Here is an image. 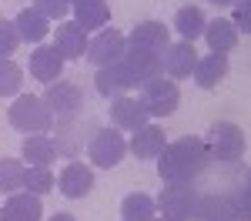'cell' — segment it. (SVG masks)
<instances>
[{
  "label": "cell",
  "mask_w": 251,
  "mask_h": 221,
  "mask_svg": "<svg viewBox=\"0 0 251 221\" xmlns=\"http://www.w3.org/2000/svg\"><path fill=\"white\" fill-rule=\"evenodd\" d=\"M60 71H64V57H60L54 47H37L30 54V74L44 84H54L60 80Z\"/></svg>",
  "instance_id": "20"
},
{
  "label": "cell",
  "mask_w": 251,
  "mask_h": 221,
  "mask_svg": "<svg viewBox=\"0 0 251 221\" xmlns=\"http://www.w3.org/2000/svg\"><path fill=\"white\" fill-rule=\"evenodd\" d=\"M7 118H10V127L20 134H47L54 127V114L47 111L44 98H34V94H20L10 104Z\"/></svg>",
  "instance_id": "2"
},
{
  "label": "cell",
  "mask_w": 251,
  "mask_h": 221,
  "mask_svg": "<svg viewBox=\"0 0 251 221\" xmlns=\"http://www.w3.org/2000/svg\"><path fill=\"white\" fill-rule=\"evenodd\" d=\"M40 215H44L40 195L14 191V195H7V204L0 211V221H40Z\"/></svg>",
  "instance_id": "12"
},
{
  "label": "cell",
  "mask_w": 251,
  "mask_h": 221,
  "mask_svg": "<svg viewBox=\"0 0 251 221\" xmlns=\"http://www.w3.org/2000/svg\"><path fill=\"white\" fill-rule=\"evenodd\" d=\"M24 188V164L17 158H0V195H14Z\"/></svg>",
  "instance_id": "27"
},
{
  "label": "cell",
  "mask_w": 251,
  "mask_h": 221,
  "mask_svg": "<svg viewBox=\"0 0 251 221\" xmlns=\"http://www.w3.org/2000/svg\"><path fill=\"white\" fill-rule=\"evenodd\" d=\"M60 195L71 201H80L87 198V191L94 188V174H91V168L87 164H77V161H71L64 171H60Z\"/></svg>",
  "instance_id": "14"
},
{
  "label": "cell",
  "mask_w": 251,
  "mask_h": 221,
  "mask_svg": "<svg viewBox=\"0 0 251 221\" xmlns=\"http://www.w3.org/2000/svg\"><path fill=\"white\" fill-rule=\"evenodd\" d=\"M194 221H241L231 211L228 198H214V195H198V208H194Z\"/></svg>",
  "instance_id": "23"
},
{
  "label": "cell",
  "mask_w": 251,
  "mask_h": 221,
  "mask_svg": "<svg viewBox=\"0 0 251 221\" xmlns=\"http://www.w3.org/2000/svg\"><path fill=\"white\" fill-rule=\"evenodd\" d=\"M121 221H154V198H148V195H127V198L121 201Z\"/></svg>",
  "instance_id": "26"
},
{
  "label": "cell",
  "mask_w": 251,
  "mask_h": 221,
  "mask_svg": "<svg viewBox=\"0 0 251 221\" xmlns=\"http://www.w3.org/2000/svg\"><path fill=\"white\" fill-rule=\"evenodd\" d=\"M87 30L80 27L77 20H71V24H60L57 30V40H54V50H57L64 60H80L87 54Z\"/></svg>",
  "instance_id": "13"
},
{
  "label": "cell",
  "mask_w": 251,
  "mask_h": 221,
  "mask_svg": "<svg viewBox=\"0 0 251 221\" xmlns=\"http://www.w3.org/2000/svg\"><path fill=\"white\" fill-rule=\"evenodd\" d=\"M198 64V54L188 40H177V44H168L164 57H161V71L168 74V80H184L194 71Z\"/></svg>",
  "instance_id": "10"
},
{
  "label": "cell",
  "mask_w": 251,
  "mask_h": 221,
  "mask_svg": "<svg viewBox=\"0 0 251 221\" xmlns=\"http://www.w3.org/2000/svg\"><path fill=\"white\" fill-rule=\"evenodd\" d=\"M94 84H97V94H100V98H124V94H127V91L134 87L121 60L107 64V67H97Z\"/></svg>",
  "instance_id": "16"
},
{
  "label": "cell",
  "mask_w": 251,
  "mask_h": 221,
  "mask_svg": "<svg viewBox=\"0 0 251 221\" xmlns=\"http://www.w3.org/2000/svg\"><path fill=\"white\" fill-rule=\"evenodd\" d=\"M161 221H168V218H161Z\"/></svg>",
  "instance_id": "36"
},
{
  "label": "cell",
  "mask_w": 251,
  "mask_h": 221,
  "mask_svg": "<svg viewBox=\"0 0 251 221\" xmlns=\"http://www.w3.org/2000/svg\"><path fill=\"white\" fill-rule=\"evenodd\" d=\"M44 104H47V111L54 114V124H67V121H74L80 114V107H84V94H80L77 84H71V80H54V84H47V94H44Z\"/></svg>",
  "instance_id": "6"
},
{
  "label": "cell",
  "mask_w": 251,
  "mask_h": 221,
  "mask_svg": "<svg viewBox=\"0 0 251 221\" xmlns=\"http://www.w3.org/2000/svg\"><path fill=\"white\" fill-rule=\"evenodd\" d=\"M208 154L211 161H221V164H234V161L245 158V151H248V138H245V131L231 124V121H214L211 127H208Z\"/></svg>",
  "instance_id": "3"
},
{
  "label": "cell",
  "mask_w": 251,
  "mask_h": 221,
  "mask_svg": "<svg viewBox=\"0 0 251 221\" xmlns=\"http://www.w3.org/2000/svg\"><path fill=\"white\" fill-rule=\"evenodd\" d=\"M24 84V71L20 64H14L10 57H0V98H14Z\"/></svg>",
  "instance_id": "28"
},
{
  "label": "cell",
  "mask_w": 251,
  "mask_h": 221,
  "mask_svg": "<svg viewBox=\"0 0 251 221\" xmlns=\"http://www.w3.org/2000/svg\"><path fill=\"white\" fill-rule=\"evenodd\" d=\"M124 47H127V37L121 34V30H100L91 44H87V60L97 64V67H107V64H114V60L124 57Z\"/></svg>",
  "instance_id": "8"
},
{
  "label": "cell",
  "mask_w": 251,
  "mask_h": 221,
  "mask_svg": "<svg viewBox=\"0 0 251 221\" xmlns=\"http://www.w3.org/2000/svg\"><path fill=\"white\" fill-rule=\"evenodd\" d=\"M154 208H161V218H168V221H194V208H198L194 181L164 184V191H161Z\"/></svg>",
  "instance_id": "4"
},
{
  "label": "cell",
  "mask_w": 251,
  "mask_h": 221,
  "mask_svg": "<svg viewBox=\"0 0 251 221\" xmlns=\"http://www.w3.org/2000/svg\"><path fill=\"white\" fill-rule=\"evenodd\" d=\"M14 27H17V34H20V40H44L47 37V30H50V20L40 14L37 7H24L17 14V20H14Z\"/></svg>",
  "instance_id": "22"
},
{
  "label": "cell",
  "mask_w": 251,
  "mask_h": 221,
  "mask_svg": "<svg viewBox=\"0 0 251 221\" xmlns=\"http://www.w3.org/2000/svg\"><path fill=\"white\" fill-rule=\"evenodd\" d=\"M141 104H144V111H148V118H168L177 111V104H181V91H177V84L168 77H151L148 84H141Z\"/></svg>",
  "instance_id": "5"
},
{
  "label": "cell",
  "mask_w": 251,
  "mask_h": 221,
  "mask_svg": "<svg viewBox=\"0 0 251 221\" xmlns=\"http://www.w3.org/2000/svg\"><path fill=\"white\" fill-rule=\"evenodd\" d=\"M24 188L30 191V195H47L50 188H54V174L47 171V168H27L24 171Z\"/></svg>",
  "instance_id": "29"
},
{
  "label": "cell",
  "mask_w": 251,
  "mask_h": 221,
  "mask_svg": "<svg viewBox=\"0 0 251 221\" xmlns=\"http://www.w3.org/2000/svg\"><path fill=\"white\" fill-rule=\"evenodd\" d=\"M228 204H231V211L238 215L241 221H248V184H234L231 195H225Z\"/></svg>",
  "instance_id": "31"
},
{
  "label": "cell",
  "mask_w": 251,
  "mask_h": 221,
  "mask_svg": "<svg viewBox=\"0 0 251 221\" xmlns=\"http://www.w3.org/2000/svg\"><path fill=\"white\" fill-rule=\"evenodd\" d=\"M121 64H124V71H127L131 84H148L151 77L161 74V57L151 54V50H141V47H124Z\"/></svg>",
  "instance_id": "9"
},
{
  "label": "cell",
  "mask_w": 251,
  "mask_h": 221,
  "mask_svg": "<svg viewBox=\"0 0 251 221\" xmlns=\"http://www.w3.org/2000/svg\"><path fill=\"white\" fill-rule=\"evenodd\" d=\"M111 121L117 131H141L148 124V111L137 98H114L111 104Z\"/></svg>",
  "instance_id": "15"
},
{
  "label": "cell",
  "mask_w": 251,
  "mask_h": 221,
  "mask_svg": "<svg viewBox=\"0 0 251 221\" xmlns=\"http://www.w3.org/2000/svg\"><path fill=\"white\" fill-rule=\"evenodd\" d=\"M204 24H208V20H204V14H201L198 7H181V10L174 14V30L181 34V40H188V44L204 34Z\"/></svg>",
  "instance_id": "25"
},
{
  "label": "cell",
  "mask_w": 251,
  "mask_h": 221,
  "mask_svg": "<svg viewBox=\"0 0 251 221\" xmlns=\"http://www.w3.org/2000/svg\"><path fill=\"white\" fill-rule=\"evenodd\" d=\"M71 10H74V17L84 30H100L111 20L107 0H71Z\"/></svg>",
  "instance_id": "19"
},
{
  "label": "cell",
  "mask_w": 251,
  "mask_h": 221,
  "mask_svg": "<svg viewBox=\"0 0 251 221\" xmlns=\"http://www.w3.org/2000/svg\"><path fill=\"white\" fill-rule=\"evenodd\" d=\"M47 221H74V215H67V211H57L54 218H47Z\"/></svg>",
  "instance_id": "34"
},
{
  "label": "cell",
  "mask_w": 251,
  "mask_h": 221,
  "mask_svg": "<svg viewBox=\"0 0 251 221\" xmlns=\"http://www.w3.org/2000/svg\"><path fill=\"white\" fill-rule=\"evenodd\" d=\"M34 7H37L47 20H60V17H67L71 0H34Z\"/></svg>",
  "instance_id": "32"
},
{
  "label": "cell",
  "mask_w": 251,
  "mask_h": 221,
  "mask_svg": "<svg viewBox=\"0 0 251 221\" xmlns=\"http://www.w3.org/2000/svg\"><path fill=\"white\" fill-rule=\"evenodd\" d=\"M168 27L161 24V20H141L134 30H131V37H127V47H141V50H151V54H164L168 50Z\"/></svg>",
  "instance_id": "11"
},
{
  "label": "cell",
  "mask_w": 251,
  "mask_h": 221,
  "mask_svg": "<svg viewBox=\"0 0 251 221\" xmlns=\"http://www.w3.org/2000/svg\"><path fill=\"white\" fill-rule=\"evenodd\" d=\"M20 44V34L10 20H0V57H10Z\"/></svg>",
  "instance_id": "30"
},
{
  "label": "cell",
  "mask_w": 251,
  "mask_h": 221,
  "mask_svg": "<svg viewBox=\"0 0 251 221\" xmlns=\"http://www.w3.org/2000/svg\"><path fill=\"white\" fill-rule=\"evenodd\" d=\"M124 154H127V141L121 138L117 127H100V131H94V138L87 141V158H91V164L104 168V171L121 164Z\"/></svg>",
  "instance_id": "7"
},
{
  "label": "cell",
  "mask_w": 251,
  "mask_h": 221,
  "mask_svg": "<svg viewBox=\"0 0 251 221\" xmlns=\"http://www.w3.org/2000/svg\"><path fill=\"white\" fill-rule=\"evenodd\" d=\"M234 30H241V34H248L251 30V0H241V3H234V20H231Z\"/></svg>",
  "instance_id": "33"
},
{
  "label": "cell",
  "mask_w": 251,
  "mask_h": 221,
  "mask_svg": "<svg viewBox=\"0 0 251 221\" xmlns=\"http://www.w3.org/2000/svg\"><path fill=\"white\" fill-rule=\"evenodd\" d=\"M20 154H24V161L27 164H37V168H47V164H54V158H57V141L47 138V134H30V138H24V144H20Z\"/></svg>",
  "instance_id": "18"
},
{
  "label": "cell",
  "mask_w": 251,
  "mask_h": 221,
  "mask_svg": "<svg viewBox=\"0 0 251 221\" xmlns=\"http://www.w3.org/2000/svg\"><path fill=\"white\" fill-rule=\"evenodd\" d=\"M211 3H218V7H228V3H238V0H211Z\"/></svg>",
  "instance_id": "35"
},
{
  "label": "cell",
  "mask_w": 251,
  "mask_h": 221,
  "mask_svg": "<svg viewBox=\"0 0 251 221\" xmlns=\"http://www.w3.org/2000/svg\"><path fill=\"white\" fill-rule=\"evenodd\" d=\"M164 144H168V134H164L161 127H154V124H144L141 131H134L127 151H131L134 158H141V161H151V158H157V154L164 151Z\"/></svg>",
  "instance_id": "17"
},
{
  "label": "cell",
  "mask_w": 251,
  "mask_h": 221,
  "mask_svg": "<svg viewBox=\"0 0 251 221\" xmlns=\"http://www.w3.org/2000/svg\"><path fill=\"white\" fill-rule=\"evenodd\" d=\"M211 164V154H208V144L201 138H181L174 144H164V151L157 154V174L164 184H174V181H194L204 168Z\"/></svg>",
  "instance_id": "1"
},
{
  "label": "cell",
  "mask_w": 251,
  "mask_h": 221,
  "mask_svg": "<svg viewBox=\"0 0 251 221\" xmlns=\"http://www.w3.org/2000/svg\"><path fill=\"white\" fill-rule=\"evenodd\" d=\"M204 40H208L211 54H228L238 44V30L231 27V20H211V24H204Z\"/></svg>",
  "instance_id": "24"
},
{
  "label": "cell",
  "mask_w": 251,
  "mask_h": 221,
  "mask_svg": "<svg viewBox=\"0 0 251 221\" xmlns=\"http://www.w3.org/2000/svg\"><path fill=\"white\" fill-rule=\"evenodd\" d=\"M225 74H228V57H225V54L198 57V64H194V71H191L194 84H198V87H204V91H211L214 84H221Z\"/></svg>",
  "instance_id": "21"
}]
</instances>
